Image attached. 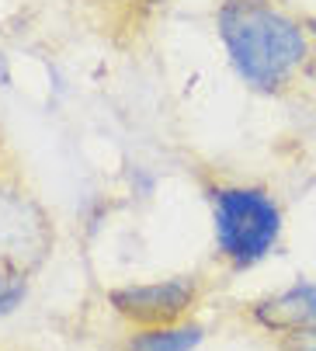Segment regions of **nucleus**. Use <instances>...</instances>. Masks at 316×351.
<instances>
[{
  "instance_id": "nucleus-3",
  "label": "nucleus",
  "mask_w": 316,
  "mask_h": 351,
  "mask_svg": "<svg viewBox=\"0 0 316 351\" xmlns=\"http://www.w3.org/2000/svg\"><path fill=\"white\" fill-rule=\"evenodd\" d=\"M52 250V226L21 188L0 184V275H25Z\"/></svg>"
},
{
  "instance_id": "nucleus-8",
  "label": "nucleus",
  "mask_w": 316,
  "mask_h": 351,
  "mask_svg": "<svg viewBox=\"0 0 316 351\" xmlns=\"http://www.w3.org/2000/svg\"><path fill=\"white\" fill-rule=\"evenodd\" d=\"M282 351H316V327L299 330L292 337H282Z\"/></svg>"
},
{
  "instance_id": "nucleus-2",
  "label": "nucleus",
  "mask_w": 316,
  "mask_h": 351,
  "mask_svg": "<svg viewBox=\"0 0 316 351\" xmlns=\"http://www.w3.org/2000/svg\"><path fill=\"white\" fill-rule=\"evenodd\" d=\"M212 230L216 250L233 268H254L278 247L282 206L257 184L212 188Z\"/></svg>"
},
{
  "instance_id": "nucleus-7",
  "label": "nucleus",
  "mask_w": 316,
  "mask_h": 351,
  "mask_svg": "<svg viewBox=\"0 0 316 351\" xmlns=\"http://www.w3.org/2000/svg\"><path fill=\"white\" fill-rule=\"evenodd\" d=\"M25 295H28L25 275H0V317L14 313Z\"/></svg>"
},
{
  "instance_id": "nucleus-9",
  "label": "nucleus",
  "mask_w": 316,
  "mask_h": 351,
  "mask_svg": "<svg viewBox=\"0 0 316 351\" xmlns=\"http://www.w3.org/2000/svg\"><path fill=\"white\" fill-rule=\"evenodd\" d=\"M306 28H309V35L316 38V18H306Z\"/></svg>"
},
{
  "instance_id": "nucleus-4",
  "label": "nucleus",
  "mask_w": 316,
  "mask_h": 351,
  "mask_svg": "<svg viewBox=\"0 0 316 351\" xmlns=\"http://www.w3.org/2000/svg\"><path fill=\"white\" fill-rule=\"evenodd\" d=\"M198 278L195 275H174L160 282H139L122 285L108 295L119 317H125L136 327H171L184 324L191 306L198 303Z\"/></svg>"
},
{
  "instance_id": "nucleus-5",
  "label": "nucleus",
  "mask_w": 316,
  "mask_h": 351,
  "mask_svg": "<svg viewBox=\"0 0 316 351\" xmlns=\"http://www.w3.org/2000/svg\"><path fill=\"white\" fill-rule=\"evenodd\" d=\"M250 317L254 324L282 337L313 330L316 327V282H299L292 289H282L268 299H260V303L250 306Z\"/></svg>"
},
{
  "instance_id": "nucleus-1",
  "label": "nucleus",
  "mask_w": 316,
  "mask_h": 351,
  "mask_svg": "<svg viewBox=\"0 0 316 351\" xmlns=\"http://www.w3.org/2000/svg\"><path fill=\"white\" fill-rule=\"evenodd\" d=\"M216 32L236 77L260 90H289L313 60V35L278 0H223Z\"/></svg>"
},
{
  "instance_id": "nucleus-6",
  "label": "nucleus",
  "mask_w": 316,
  "mask_h": 351,
  "mask_svg": "<svg viewBox=\"0 0 316 351\" xmlns=\"http://www.w3.org/2000/svg\"><path fill=\"white\" fill-rule=\"evenodd\" d=\"M202 327L198 324H171V327H136L129 334L125 351H195L202 344Z\"/></svg>"
}]
</instances>
